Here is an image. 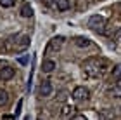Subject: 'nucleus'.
<instances>
[{"mask_svg":"<svg viewBox=\"0 0 121 120\" xmlns=\"http://www.w3.org/2000/svg\"><path fill=\"white\" fill-rule=\"evenodd\" d=\"M112 40H114V43H121V28L114 33V37H112Z\"/></svg>","mask_w":121,"mask_h":120,"instance_id":"nucleus-15","label":"nucleus"},{"mask_svg":"<svg viewBox=\"0 0 121 120\" xmlns=\"http://www.w3.org/2000/svg\"><path fill=\"white\" fill-rule=\"evenodd\" d=\"M56 5H57L59 10H68L69 9V0H57Z\"/></svg>","mask_w":121,"mask_h":120,"instance_id":"nucleus-12","label":"nucleus"},{"mask_svg":"<svg viewBox=\"0 0 121 120\" xmlns=\"http://www.w3.org/2000/svg\"><path fill=\"white\" fill-rule=\"evenodd\" d=\"M0 5H2V7H12L14 0H0Z\"/></svg>","mask_w":121,"mask_h":120,"instance_id":"nucleus-16","label":"nucleus"},{"mask_svg":"<svg viewBox=\"0 0 121 120\" xmlns=\"http://www.w3.org/2000/svg\"><path fill=\"white\" fill-rule=\"evenodd\" d=\"M7 103H9V94H7V91L0 89V106H5Z\"/></svg>","mask_w":121,"mask_h":120,"instance_id":"nucleus-11","label":"nucleus"},{"mask_svg":"<svg viewBox=\"0 0 121 120\" xmlns=\"http://www.w3.org/2000/svg\"><path fill=\"white\" fill-rule=\"evenodd\" d=\"M106 26H107V21L102 18V16H99V14H95V16H92V18L88 19V28L92 30V31H95V33H106Z\"/></svg>","mask_w":121,"mask_h":120,"instance_id":"nucleus-2","label":"nucleus"},{"mask_svg":"<svg viewBox=\"0 0 121 120\" xmlns=\"http://www.w3.org/2000/svg\"><path fill=\"white\" fill-rule=\"evenodd\" d=\"M114 77H119V75H121V66H116V70H114Z\"/></svg>","mask_w":121,"mask_h":120,"instance_id":"nucleus-19","label":"nucleus"},{"mask_svg":"<svg viewBox=\"0 0 121 120\" xmlns=\"http://www.w3.org/2000/svg\"><path fill=\"white\" fill-rule=\"evenodd\" d=\"M88 96H90V92L86 87H74V91H73V99L76 101H83V99H88Z\"/></svg>","mask_w":121,"mask_h":120,"instance_id":"nucleus-3","label":"nucleus"},{"mask_svg":"<svg viewBox=\"0 0 121 120\" xmlns=\"http://www.w3.org/2000/svg\"><path fill=\"white\" fill-rule=\"evenodd\" d=\"M109 61L107 59H104V58H88L86 61L83 63V70L86 73L90 75V77L93 78H99V77H102V75H106L109 72Z\"/></svg>","mask_w":121,"mask_h":120,"instance_id":"nucleus-1","label":"nucleus"},{"mask_svg":"<svg viewBox=\"0 0 121 120\" xmlns=\"http://www.w3.org/2000/svg\"><path fill=\"white\" fill-rule=\"evenodd\" d=\"M69 113H73V108H69V106H64V110H62V117H68Z\"/></svg>","mask_w":121,"mask_h":120,"instance_id":"nucleus-18","label":"nucleus"},{"mask_svg":"<svg viewBox=\"0 0 121 120\" xmlns=\"http://www.w3.org/2000/svg\"><path fill=\"white\" fill-rule=\"evenodd\" d=\"M54 68H56V63H54L52 59H45V61H43V64H42V70H43L45 73L54 72Z\"/></svg>","mask_w":121,"mask_h":120,"instance_id":"nucleus-8","label":"nucleus"},{"mask_svg":"<svg viewBox=\"0 0 121 120\" xmlns=\"http://www.w3.org/2000/svg\"><path fill=\"white\" fill-rule=\"evenodd\" d=\"M38 94L43 96V97L50 96V94H52V84H50L48 80H43L42 84H40V87H38Z\"/></svg>","mask_w":121,"mask_h":120,"instance_id":"nucleus-4","label":"nucleus"},{"mask_svg":"<svg viewBox=\"0 0 121 120\" xmlns=\"http://www.w3.org/2000/svg\"><path fill=\"white\" fill-rule=\"evenodd\" d=\"M28 61H30V54H23V56L17 58V63L19 64H28Z\"/></svg>","mask_w":121,"mask_h":120,"instance_id":"nucleus-13","label":"nucleus"},{"mask_svg":"<svg viewBox=\"0 0 121 120\" xmlns=\"http://www.w3.org/2000/svg\"><path fill=\"white\" fill-rule=\"evenodd\" d=\"M74 43H76L78 47H90L92 42L86 38V37H76V38H74Z\"/></svg>","mask_w":121,"mask_h":120,"instance_id":"nucleus-9","label":"nucleus"},{"mask_svg":"<svg viewBox=\"0 0 121 120\" xmlns=\"http://www.w3.org/2000/svg\"><path fill=\"white\" fill-rule=\"evenodd\" d=\"M21 16H23V18H31L33 16V9H31V5L30 4H23L21 5Z\"/></svg>","mask_w":121,"mask_h":120,"instance_id":"nucleus-7","label":"nucleus"},{"mask_svg":"<svg viewBox=\"0 0 121 120\" xmlns=\"http://www.w3.org/2000/svg\"><path fill=\"white\" fill-rule=\"evenodd\" d=\"M114 92H116V94H119L121 96V77L114 82Z\"/></svg>","mask_w":121,"mask_h":120,"instance_id":"nucleus-14","label":"nucleus"},{"mask_svg":"<svg viewBox=\"0 0 121 120\" xmlns=\"http://www.w3.org/2000/svg\"><path fill=\"white\" fill-rule=\"evenodd\" d=\"M14 73H16V70L12 66H4L0 70V80H10L14 77Z\"/></svg>","mask_w":121,"mask_h":120,"instance_id":"nucleus-5","label":"nucleus"},{"mask_svg":"<svg viewBox=\"0 0 121 120\" xmlns=\"http://www.w3.org/2000/svg\"><path fill=\"white\" fill-rule=\"evenodd\" d=\"M64 42V37H54V38L50 40V47L48 49H59L60 45H62Z\"/></svg>","mask_w":121,"mask_h":120,"instance_id":"nucleus-10","label":"nucleus"},{"mask_svg":"<svg viewBox=\"0 0 121 120\" xmlns=\"http://www.w3.org/2000/svg\"><path fill=\"white\" fill-rule=\"evenodd\" d=\"M28 45H30V37L28 35H23L19 38V42H16V51H24Z\"/></svg>","mask_w":121,"mask_h":120,"instance_id":"nucleus-6","label":"nucleus"},{"mask_svg":"<svg viewBox=\"0 0 121 120\" xmlns=\"http://www.w3.org/2000/svg\"><path fill=\"white\" fill-rule=\"evenodd\" d=\"M21 108H23V99H19L17 106H16V113H14L16 117H19V115H21Z\"/></svg>","mask_w":121,"mask_h":120,"instance_id":"nucleus-17","label":"nucleus"}]
</instances>
